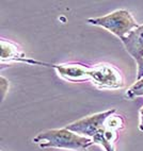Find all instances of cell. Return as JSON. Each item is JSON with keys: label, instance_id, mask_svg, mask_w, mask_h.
I'll return each instance as SVG.
<instances>
[{"label": "cell", "instance_id": "obj_7", "mask_svg": "<svg viewBox=\"0 0 143 151\" xmlns=\"http://www.w3.org/2000/svg\"><path fill=\"white\" fill-rule=\"evenodd\" d=\"M52 67L57 70L60 77L72 82H81L86 80L88 67L81 64H52Z\"/></svg>", "mask_w": 143, "mask_h": 151}, {"label": "cell", "instance_id": "obj_2", "mask_svg": "<svg viewBox=\"0 0 143 151\" xmlns=\"http://www.w3.org/2000/svg\"><path fill=\"white\" fill-rule=\"evenodd\" d=\"M86 22L108 30L109 32L118 36L120 40L140 26L127 10H116L105 16L88 18Z\"/></svg>", "mask_w": 143, "mask_h": 151}, {"label": "cell", "instance_id": "obj_3", "mask_svg": "<svg viewBox=\"0 0 143 151\" xmlns=\"http://www.w3.org/2000/svg\"><path fill=\"white\" fill-rule=\"evenodd\" d=\"M86 80H91L93 84L100 88L116 89L124 85L121 71L109 64H97L93 67H88Z\"/></svg>", "mask_w": 143, "mask_h": 151}, {"label": "cell", "instance_id": "obj_5", "mask_svg": "<svg viewBox=\"0 0 143 151\" xmlns=\"http://www.w3.org/2000/svg\"><path fill=\"white\" fill-rule=\"evenodd\" d=\"M124 126L125 122L123 117L121 115L119 116L113 114L107 119L103 129L92 138V140L94 142V144H98L102 146L106 151H115L114 144L119 138L118 132L124 129Z\"/></svg>", "mask_w": 143, "mask_h": 151}, {"label": "cell", "instance_id": "obj_4", "mask_svg": "<svg viewBox=\"0 0 143 151\" xmlns=\"http://www.w3.org/2000/svg\"><path fill=\"white\" fill-rule=\"evenodd\" d=\"M115 113L116 110L113 109V110H108L105 112H100V113L92 114L90 116L81 118L79 120H76V122L68 124L65 128L79 135L93 138L100 130L103 129L107 119Z\"/></svg>", "mask_w": 143, "mask_h": 151}, {"label": "cell", "instance_id": "obj_1", "mask_svg": "<svg viewBox=\"0 0 143 151\" xmlns=\"http://www.w3.org/2000/svg\"><path fill=\"white\" fill-rule=\"evenodd\" d=\"M35 144H38L41 148H59L70 149V150H86L94 145L92 138L63 128V129H52L41 132L33 138Z\"/></svg>", "mask_w": 143, "mask_h": 151}, {"label": "cell", "instance_id": "obj_6", "mask_svg": "<svg viewBox=\"0 0 143 151\" xmlns=\"http://www.w3.org/2000/svg\"><path fill=\"white\" fill-rule=\"evenodd\" d=\"M121 42L126 51L136 60V62L143 60V24L122 37Z\"/></svg>", "mask_w": 143, "mask_h": 151}, {"label": "cell", "instance_id": "obj_11", "mask_svg": "<svg viewBox=\"0 0 143 151\" xmlns=\"http://www.w3.org/2000/svg\"><path fill=\"white\" fill-rule=\"evenodd\" d=\"M9 89V82L7 81L6 79L1 77V91H2V97H4L6 92Z\"/></svg>", "mask_w": 143, "mask_h": 151}, {"label": "cell", "instance_id": "obj_9", "mask_svg": "<svg viewBox=\"0 0 143 151\" xmlns=\"http://www.w3.org/2000/svg\"><path fill=\"white\" fill-rule=\"evenodd\" d=\"M143 96V78L137 80L126 92V97L129 99H135L136 97Z\"/></svg>", "mask_w": 143, "mask_h": 151}, {"label": "cell", "instance_id": "obj_8", "mask_svg": "<svg viewBox=\"0 0 143 151\" xmlns=\"http://www.w3.org/2000/svg\"><path fill=\"white\" fill-rule=\"evenodd\" d=\"M1 61H15V62H25L28 64L45 65V66H52L50 64H46L43 62H38L35 60H31L26 58L24 53L18 49V47L14 44L1 40Z\"/></svg>", "mask_w": 143, "mask_h": 151}, {"label": "cell", "instance_id": "obj_10", "mask_svg": "<svg viewBox=\"0 0 143 151\" xmlns=\"http://www.w3.org/2000/svg\"><path fill=\"white\" fill-rule=\"evenodd\" d=\"M138 71H137V80H140L143 78V60L138 61Z\"/></svg>", "mask_w": 143, "mask_h": 151}, {"label": "cell", "instance_id": "obj_12", "mask_svg": "<svg viewBox=\"0 0 143 151\" xmlns=\"http://www.w3.org/2000/svg\"><path fill=\"white\" fill-rule=\"evenodd\" d=\"M139 115H140V124H139V130L143 132V108L140 109L139 111Z\"/></svg>", "mask_w": 143, "mask_h": 151}]
</instances>
